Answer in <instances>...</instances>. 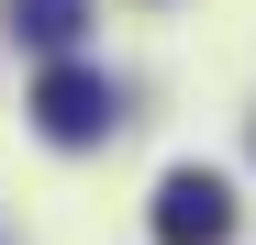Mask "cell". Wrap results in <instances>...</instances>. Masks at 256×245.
Masks as SVG:
<instances>
[{"label":"cell","instance_id":"3","mask_svg":"<svg viewBox=\"0 0 256 245\" xmlns=\"http://www.w3.org/2000/svg\"><path fill=\"white\" fill-rule=\"evenodd\" d=\"M12 34L45 45V56H67L78 34H90V0H12Z\"/></svg>","mask_w":256,"mask_h":245},{"label":"cell","instance_id":"1","mask_svg":"<svg viewBox=\"0 0 256 245\" xmlns=\"http://www.w3.org/2000/svg\"><path fill=\"white\" fill-rule=\"evenodd\" d=\"M34 122H45L56 145H100V134H112V78H90V67H45V78H34Z\"/></svg>","mask_w":256,"mask_h":245},{"label":"cell","instance_id":"2","mask_svg":"<svg viewBox=\"0 0 256 245\" xmlns=\"http://www.w3.org/2000/svg\"><path fill=\"white\" fill-rule=\"evenodd\" d=\"M223 234H234V190L212 168H178L156 190V245H223Z\"/></svg>","mask_w":256,"mask_h":245}]
</instances>
